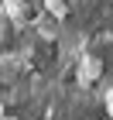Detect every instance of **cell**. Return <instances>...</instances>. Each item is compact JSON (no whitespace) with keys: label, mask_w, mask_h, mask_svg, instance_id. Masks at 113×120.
<instances>
[{"label":"cell","mask_w":113,"mask_h":120,"mask_svg":"<svg viewBox=\"0 0 113 120\" xmlns=\"http://www.w3.org/2000/svg\"><path fill=\"white\" fill-rule=\"evenodd\" d=\"M96 72H99L96 58H86V82H89V79H96Z\"/></svg>","instance_id":"obj_1"},{"label":"cell","mask_w":113,"mask_h":120,"mask_svg":"<svg viewBox=\"0 0 113 120\" xmlns=\"http://www.w3.org/2000/svg\"><path fill=\"white\" fill-rule=\"evenodd\" d=\"M110 113H113V96H110Z\"/></svg>","instance_id":"obj_2"}]
</instances>
